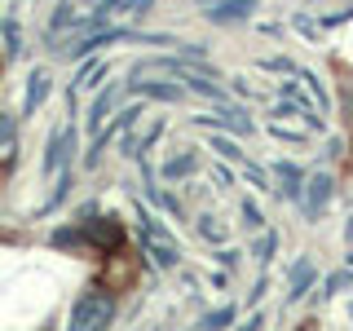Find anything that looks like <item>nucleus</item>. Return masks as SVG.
<instances>
[{"instance_id":"a211bd4d","label":"nucleus","mask_w":353,"mask_h":331,"mask_svg":"<svg viewBox=\"0 0 353 331\" xmlns=\"http://www.w3.org/2000/svg\"><path fill=\"white\" fill-rule=\"evenodd\" d=\"M199 234H203L208 243H221V239H225V230H221L212 217H203V221H199Z\"/></svg>"},{"instance_id":"9b49d317","label":"nucleus","mask_w":353,"mask_h":331,"mask_svg":"<svg viewBox=\"0 0 353 331\" xmlns=\"http://www.w3.org/2000/svg\"><path fill=\"white\" fill-rule=\"evenodd\" d=\"M194 168H199V154L185 150V154H172V159L163 163V177H168V181H176V177H190Z\"/></svg>"},{"instance_id":"0eeeda50","label":"nucleus","mask_w":353,"mask_h":331,"mask_svg":"<svg viewBox=\"0 0 353 331\" xmlns=\"http://www.w3.org/2000/svg\"><path fill=\"white\" fill-rule=\"evenodd\" d=\"M146 248H150L154 265H163V270H176V265H181V248L168 243V234H146Z\"/></svg>"},{"instance_id":"20e7f679","label":"nucleus","mask_w":353,"mask_h":331,"mask_svg":"<svg viewBox=\"0 0 353 331\" xmlns=\"http://www.w3.org/2000/svg\"><path fill=\"white\" fill-rule=\"evenodd\" d=\"M132 93H141V97H154V102H181V84L146 80V75H132Z\"/></svg>"},{"instance_id":"aec40b11","label":"nucleus","mask_w":353,"mask_h":331,"mask_svg":"<svg viewBox=\"0 0 353 331\" xmlns=\"http://www.w3.org/2000/svg\"><path fill=\"white\" fill-rule=\"evenodd\" d=\"M349 283H353V274H331V279H327V292H345Z\"/></svg>"},{"instance_id":"393cba45","label":"nucleus","mask_w":353,"mask_h":331,"mask_svg":"<svg viewBox=\"0 0 353 331\" xmlns=\"http://www.w3.org/2000/svg\"><path fill=\"white\" fill-rule=\"evenodd\" d=\"M216 261H221V265H234V261H239V252H234V248H225V252H216Z\"/></svg>"},{"instance_id":"412c9836","label":"nucleus","mask_w":353,"mask_h":331,"mask_svg":"<svg viewBox=\"0 0 353 331\" xmlns=\"http://www.w3.org/2000/svg\"><path fill=\"white\" fill-rule=\"evenodd\" d=\"M274 243H279V239H274V234H261V243H256V257H261V261H270Z\"/></svg>"},{"instance_id":"ddd939ff","label":"nucleus","mask_w":353,"mask_h":331,"mask_svg":"<svg viewBox=\"0 0 353 331\" xmlns=\"http://www.w3.org/2000/svg\"><path fill=\"white\" fill-rule=\"evenodd\" d=\"M0 36H5V58H18V53H22V31H18V18L14 14H5Z\"/></svg>"},{"instance_id":"f8f14e48","label":"nucleus","mask_w":353,"mask_h":331,"mask_svg":"<svg viewBox=\"0 0 353 331\" xmlns=\"http://www.w3.org/2000/svg\"><path fill=\"white\" fill-rule=\"evenodd\" d=\"M110 106H115V88H106V93H97L93 110H88V128H93V137L102 132V119L110 115Z\"/></svg>"},{"instance_id":"5701e85b","label":"nucleus","mask_w":353,"mask_h":331,"mask_svg":"<svg viewBox=\"0 0 353 331\" xmlns=\"http://www.w3.org/2000/svg\"><path fill=\"white\" fill-rule=\"evenodd\" d=\"M292 22H296V31H305V36H318V27H314V22H309L305 14H296Z\"/></svg>"},{"instance_id":"7ed1b4c3","label":"nucleus","mask_w":353,"mask_h":331,"mask_svg":"<svg viewBox=\"0 0 353 331\" xmlns=\"http://www.w3.org/2000/svg\"><path fill=\"white\" fill-rule=\"evenodd\" d=\"M331 190H336V181H331L327 172L309 177V190H305V217H309V221H318V212L331 203Z\"/></svg>"},{"instance_id":"f03ea898","label":"nucleus","mask_w":353,"mask_h":331,"mask_svg":"<svg viewBox=\"0 0 353 331\" xmlns=\"http://www.w3.org/2000/svg\"><path fill=\"white\" fill-rule=\"evenodd\" d=\"M84 234H88V243H93L97 252H119V248H124V230H119V221H110V217H93V212H88Z\"/></svg>"},{"instance_id":"39448f33","label":"nucleus","mask_w":353,"mask_h":331,"mask_svg":"<svg viewBox=\"0 0 353 331\" xmlns=\"http://www.w3.org/2000/svg\"><path fill=\"white\" fill-rule=\"evenodd\" d=\"M44 97H49V71H31L27 75V97H22V115H36V110L44 106Z\"/></svg>"},{"instance_id":"423d86ee","label":"nucleus","mask_w":353,"mask_h":331,"mask_svg":"<svg viewBox=\"0 0 353 331\" xmlns=\"http://www.w3.org/2000/svg\"><path fill=\"white\" fill-rule=\"evenodd\" d=\"M199 124L203 128H230V132H252V119L243 115V110H234V106L216 110V115H199Z\"/></svg>"},{"instance_id":"1a4fd4ad","label":"nucleus","mask_w":353,"mask_h":331,"mask_svg":"<svg viewBox=\"0 0 353 331\" xmlns=\"http://www.w3.org/2000/svg\"><path fill=\"white\" fill-rule=\"evenodd\" d=\"M252 9H256V0H221V5L208 9V18L212 22H239V18H248Z\"/></svg>"},{"instance_id":"6e6552de","label":"nucleus","mask_w":353,"mask_h":331,"mask_svg":"<svg viewBox=\"0 0 353 331\" xmlns=\"http://www.w3.org/2000/svg\"><path fill=\"white\" fill-rule=\"evenodd\" d=\"M314 261H309V257H301V261H296L292 265V287H287V305H296V301H301V296L309 292V283H314Z\"/></svg>"},{"instance_id":"4be33fe9","label":"nucleus","mask_w":353,"mask_h":331,"mask_svg":"<svg viewBox=\"0 0 353 331\" xmlns=\"http://www.w3.org/2000/svg\"><path fill=\"white\" fill-rule=\"evenodd\" d=\"M243 172L252 177V185H265V181H270V177H265V168H256V163H243Z\"/></svg>"},{"instance_id":"9d476101","label":"nucleus","mask_w":353,"mask_h":331,"mask_svg":"<svg viewBox=\"0 0 353 331\" xmlns=\"http://www.w3.org/2000/svg\"><path fill=\"white\" fill-rule=\"evenodd\" d=\"M274 172H279V181H283V194L301 203V190L309 185V177H305L301 168H296V163H279V168H274Z\"/></svg>"},{"instance_id":"dca6fc26","label":"nucleus","mask_w":353,"mask_h":331,"mask_svg":"<svg viewBox=\"0 0 353 331\" xmlns=\"http://www.w3.org/2000/svg\"><path fill=\"white\" fill-rule=\"evenodd\" d=\"M239 212H243V225H248V230H261V225H265V217H261V208H256V203H252V199H243V208H239Z\"/></svg>"},{"instance_id":"4468645a","label":"nucleus","mask_w":353,"mask_h":331,"mask_svg":"<svg viewBox=\"0 0 353 331\" xmlns=\"http://www.w3.org/2000/svg\"><path fill=\"white\" fill-rule=\"evenodd\" d=\"M75 22H80V14H75V5H71V0H62V5H58V14H53V31H62V27H75Z\"/></svg>"},{"instance_id":"6ab92c4d","label":"nucleus","mask_w":353,"mask_h":331,"mask_svg":"<svg viewBox=\"0 0 353 331\" xmlns=\"http://www.w3.org/2000/svg\"><path fill=\"white\" fill-rule=\"evenodd\" d=\"M225 323H234V309H230V305H225V309H216V314H208V318H203V327H225Z\"/></svg>"},{"instance_id":"b1692460","label":"nucleus","mask_w":353,"mask_h":331,"mask_svg":"<svg viewBox=\"0 0 353 331\" xmlns=\"http://www.w3.org/2000/svg\"><path fill=\"white\" fill-rule=\"evenodd\" d=\"M345 119H349V124H353V80L345 84Z\"/></svg>"},{"instance_id":"2eb2a0df","label":"nucleus","mask_w":353,"mask_h":331,"mask_svg":"<svg viewBox=\"0 0 353 331\" xmlns=\"http://www.w3.org/2000/svg\"><path fill=\"white\" fill-rule=\"evenodd\" d=\"M14 137H18L14 115H9V110H0V150H9V146H14Z\"/></svg>"},{"instance_id":"f257e3e1","label":"nucleus","mask_w":353,"mask_h":331,"mask_svg":"<svg viewBox=\"0 0 353 331\" xmlns=\"http://www.w3.org/2000/svg\"><path fill=\"white\" fill-rule=\"evenodd\" d=\"M110 318H115V301H110V292H102V287H88V292H80V301L71 305V327L75 331L110 327Z\"/></svg>"},{"instance_id":"f3484780","label":"nucleus","mask_w":353,"mask_h":331,"mask_svg":"<svg viewBox=\"0 0 353 331\" xmlns=\"http://www.w3.org/2000/svg\"><path fill=\"white\" fill-rule=\"evenodd\" d=\"M212 150L221 154V159H243V150H239L230 137H212Z\"/></svg>"}]
</instances>
